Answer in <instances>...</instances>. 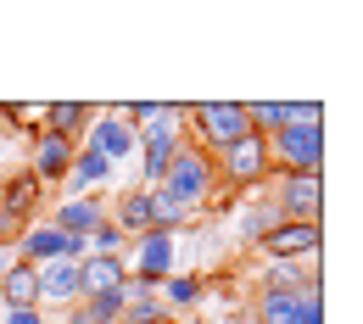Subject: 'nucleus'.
Returning <instances> with one entry per match:
<instances>
[{"instance_id":"13","label":"nucleus","mask_w":363,"mask_h":324,"mask_svg":"<svg viewBox=\"0 0 363 324\" xmlns=\"http://www.w3.org/2000/svg\"><path fill=\"white\" fill-rule=\"evenodd\" d=\"M162 296H157V285H145V279H123V324H162Z\"/></svg>"},{"instance_id":"16","label":"nucleus","mask_w":363,"mask_h":324,"mask_svg":"<svg viewBox=\"0 0 363 324\" xmlns=\"http://www.w3.org/2000/svg\"><path fill=\"white\" fill-rule=\"evenodd\" d=\"M40 302V274H34V263H11V274L0 279V308H34Z\"/></svg>"},{"instance_id":"12","label":"nucleus","mask_w":363,"mask_h":324,"mask_svg":"<svg viewBox=\"0 0 363 324\" xmlns=\"http://www.w3.org/2000/svg\"><path fill=\"white\" fill-rule=\"evenodd\" d=\"M106 179H118V168H112V162H106V157H95L90 145H79V151H73V168H67V179H62V185L73 190V201H79V196H84V190H95V185H106Z\"/></svg>"},{"instance_id":"10","label":"nucleus","mask_w":363,"mask_h":324,"mask_svg":"<svg viewBox=\"0 0 363 324\" xmlns=\"http://www.w3.org/2000/svg\"><path fill=\"white\" fill-rule=\"evenodd\" d=\"M174 263H179V252H174V235H140V246H135V269L129 274L145 279V285H162V279L174 274Z\"/></svg>"},{"instance_id":"24","label":"nucleus","mask_w":363,"mask_h":324,"mask_svg":"<svg viewBox=\"0 0 363 324\" xmlns=\"http://www.w3.org/2000/svg\"><path fill=\"white\" fill-rule=\"evenodd\" d=\"M151 207H157V230L168 235L174 224H184V207L174 201V196H162V190H151Z\"/></svg>"},{"instance_id":"6","label":"nucleus","mask_w":363,"mask_h":324,"mask_svg":"<svg viewBox=\"0 0 363 324\" xmlns=\"http://www.w3.org/2000/svg\"><path fill=\"white\" fill-rule=\"evenodd\" d=\"M73 151H79V145H73L67 135H56V129H34V145H28V162H23V168H28L40 185H62L67 168H73Z\"/></svg>"},{"instance_id":"26","label":"nucleus","mask_w":363,"mask_h":324,"mask_svg":"<svg viewBox=\"0 0 363 324\" xmlns=\"http://www.w3.org/2000/svg\"><path fill=\"white\" fill-rule=\"evenodd\" d=\"M11 263H17V246H0V279L11 274Z\"/></svg>"},{"instance_id":"8","label":"nucleus","mask_w":363,"mask_h":324,"mask_svg":"<svg viewBox=\"0 0 363 324\" xmlns=\"http://www.w3.org/2000/svg\"><path fill=\"white\" fill-rule=\"evenodd\" d=\"M279 218H302V224H318L324 213V179L318 174H285L279 179V196H274Z\"/></svg>"},{"instance_id":"22","label":"nucleus","mask_w":363,"mask_h":324,"mask_svg":"<svg viewBox=\"0 0 363 324\" xmlns=\"http://www.w3.org/2000/svg\"><path fill=\"white\" fill-rule=\"evenodd\" d=\"M90 252L95 257H123V230H118L112 218H101V224L90 230Z\"/></svg>"},{"instance_id":"4","label":"nucleus","mask_w":363,"mask_h":324,"mask_svg":"<svg viewBox=\"0 0 363 324\" xmlns=\"http://www.w3.org/2000/svg\"><path fill=\"white\" fill-rule=\"evenodd\" d=\"M184 118L196 123V140L213 145V151H229L235 140L252 135V118L240 101H201V106H184Z\"/></svg>"},{"instance_id":"3","label":"nucleus","mask_w":363,"mask_h":324,"mask_svg":"<svg viewBox=\"0 0 363 324\" xmlns=\"http://www.w3.org/2000/svg\"><path fill=\"white\" fill-rule=\"evenodd\" d=\"M269 140V162L285 174H318L324 168V123H279Z\"/></svg>"},{"instance_id":"15","label":"nucleus","mask_w":363,"mask_h":324,"mask_svg":"<svg viewBox=\"0 0 363 324\" xmlns=\"http://www.w3.org/2000/svg\"><path fill=\"white\" fill-rule=\"evenodd\" d=\"M123 235H157V207H151V190H129L118 201V218H112Z\"/></svg>"},{"instance_id":"27","label":"nucleus","mask_w":363,"mask_h":324,"mask_svg":"<svg viewBox=\"0 0 363 324\" xmlns=\"http://www.w3.org/2000/svg\"><path fill=\"white\" fill-rule=\"evenodd\" d=\"M229 324H252V313H235V319H229Z\"/></svg>"},{"instance_id":"18","label":"nucleus","mask_w":363,"mask_h":324,"mask_svg":"<svg viewBox=\"0 0 363 324\" xmlns=\"http://www.w3.org/2000/svg\"><path fill=\"white\" fill-rule=\"evenodd\" d=\"M79 274H84V296H95V291H118V285H123V279H129V263H123V257H84V263H79ZM84 296H79V302H84Z\"/></svg>"},{"instance_id":"21","label":"nucleus","mask_w":363,"mask_h":324,"mask_svg":"<svg viewBox=\"0 0 363 324\" xmlns=\"http://www.w3.org/2000/svg\"><path fill=\"white\" fill-rule=\"evenodd\" d=\"M157 296H162V308H196V302H201V279L196 274H168L157 285Z\"/></svg>"},{"instance_id":"19","label":"nucleus","mask_w":363,"mask_h":324,"mask_svg":"<svg viewBox=\"0 0 363 324\" xmlns=\"http://www.w3.org/2000/svg\"><path fill=\"white\" fill-rule=\"evenodd\" d=\"M101 218H106V213H101V201H90V196H79V201H62L50 224H56L62 235H79V240H90V230L101 224Z\"/></svg>"},{"instance_id":"11","label":"nucleus","mask_w":363,"mask_h":324,"mask_svg":"<svg viewBox=\"0 0 363 324\" xmlns=\"http://www.w3.org/2000/svg\"><path fill=\"white\" fill-rule=\"evenodd\" d=\"M40 274V302H79L84 296V274H79V263H67V257H56V263H40L34 269Z\"/></svg>"},{"instance_id":"23","label":"nucleus","mask_w":363,"mask_h":324,"mask_svg":"<svg viewBox=\"0 0 363 324\" xmlns=\"http://www.w3.org/2000/svg\"><path fill=\"white\" fill-rule=\"evenodd\" d=\"M279 224H285V218H279V207H274V201H263V207H252V213H246V235H252V240H263V235L279 230Z\"/></svg>"},{"instance_id":"17","label":"nucleus","mask_w":363,"mask_h":324,"mask_svg":"<svg viewBox=\"0 0 363 324\" xmlns=\"http://www.w3.org/2000/svg\"><path fill=\"white\" fill-rule=\"evenodd\" d=\"M252 324H302V291H257Z\"/></svg>"},{"instance_id":"9","label":"nucleus","mask_w":363,"mask_h":324,"mask_svg":"<svg viewBox=\"0 0 363 324\" xmlns=\"http://www.w3.org/2000/svg\"><path fill=\"white\" fill-rule=\"evenodd\" d=\"M274 263H296V257H318V224H302V218H285L279 230H269L257 240Z\"/></svg>"},{"instance_id":"25","label":"nucleus","mask_w":363,"mask_h":324,"mask_svg":"<svg viewBox=\"0 0 363 324\" xmlns=\"http://www.w3.org/2000/svg\"><path fill=\"white\" fill-rule=\"evenodd\" d=\"M0 324H45L40 308H0Z\"/></svg>"},{"instance_id":"2","label":"nucleus","mask_w":363,"mask_h":324,"mask_svg":"<svg viewBox=\"0 0 363 324\" xmlns=\"http://www.w3.org/2000/svg\"><path fill=\"white\" fill-rule=\"evenodd\" d=\"M213 185H218V174H213V162H207V151H196V145H179V157L168 162V174H162V196H174L184 213H196L201 201H213Z\"/></svg>"},{"instance_id":"14","label":"nucleus","mask_w":363,"mask_h":324,"mask_svg":"<svg viewBox=\"0 0 363 324\" xmlns=\"http://www.w3.org/2000/svg\"><path fill=\"white\" fill-rule=\"evenodd\" d=\"M118 319H123V285L118 291H95V296L67 308V324H118Z\"/></svg>"},{"instance_id":"1","label":"nucleus","mask_w":363,"mask_h":324,"mask_svg":"<svg viewBox=\"0 0 363 324\" xmlns=\"http://www.w3.org/2000/svg\"><path fill=\"white\" fill-rule=\"evenodd\" d=\"M179 123H184V106H162V112L140 129V179H145V190L162 185L168 162L179 157Z\"/></svg>"},{"instance_id":"20","label":"nucleus","mask_w":363,"mask_h":324,"mask_svg":"<svg viewBox=\"0 0 363 324\" xmlns=\"http://www.w3.org/2000/svg\"><path fill=\"white\" fill-rule=\"evenodd\" d=\"M95 118V106H84V101H56V106H45V129H56V135H84Z\"/></svg>"},{"instance_id":"7","label":"nucleus","mask_w":363,"mask_h":324,"mask_svg":"<svg viewBox=\"0 0 363 324\" xmlns=\"http://www.w3.org/2000/svg\"><path fill=\"white\" fill-rule=\"evenodd\" d=\"M269 168H274L269 162V140L252 129L246 140H235L229 151H218V168H213V174H224V179H235V185H257Z\"/></svg>"},{"instance_id":"5","label":"nucleus","mask_w":363,"mask_h":324,"mask_svg":"<svg viewBox=\"0 0 363 324\" xmlns=\"http://www.w3.org/2000/svg\"><path fill=\"white\" fill-rule=\"evenodd\" d=\"M84 145H90L95 157H106L112 168H123V162L140 151V129L123 118V112H95L90 129H84Z\"/></svg>"}]
</instances>
